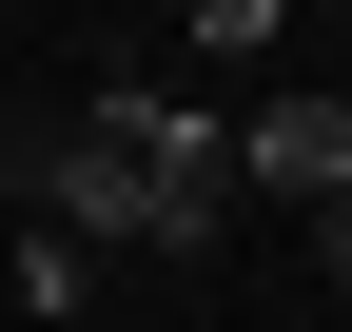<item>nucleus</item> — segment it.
Returning <instances> with one entry per match:
<instances>
[{
    "mask_svg": "<svg viewBox=\"0 0 352 332\" xmlns=\"http://www.w3.org/2000/svg\"><path fill=\"white\" fill-rule=\"evenodd\" d=\"M0 176L59 195L78 235H157V254H215V235H235V137H215L176 78H98L59 137H0Z\"/></svg>",
    "mask_w": 352,
    "mask_h": 332,
    "instance_id": "obj_1",
    "label": "nucleus"
},
{
    "mask_svg": "<svg viewBox=\"0 0 352 332\" xmlns=\"http://www.w3.org/2000/svg\"><path fill=\"white\" fill-rule=\"evenodd\" d=\"M235 176H254V195H352V98H254Z\"/></svg>",
    "mask_w": 352,
    "mask_h": 332,
    "instance_id": "obj_2",
    "label": "nucleus"
}]
</instances>
